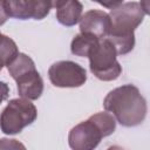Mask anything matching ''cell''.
I'll return each instance as SVG.
<instances>
[{"mask_svg": "<svg viewBox=\"0 0 150 150\" xmlns=\"http://www.w3.org/2000/svg\"><path fill=\"white\" fill-rule=\"evenodd\" d=\"M38 116L35 105L27 98H13L0 115V129L4 134L15 135L32 124Z\"/></svg>", "mask_w": 150, "mask_h": 150, "instance_id": "obj_5", "label": "cell"}, {"mask_svg": "<svg viewBox=\"0 0 150 150\" xmlns=\"http://www.w3.org/2000/svg\"><path fill=\"white\" fill-rule=\"evenodd\" d=\"M144 11L138 2L131 1L121 4L111 9L110 30L107 39L112 43L117 55H124L135 46V29L144 19Z\"/></svg>", "mask_w": 150, "mask_h": 150, "instance_id": "obj_2", "label": "cell"}, {"mask_svg": "<svg viewBox=\"0 0 150 150\" xmlns=\"http://www.w3.org/2000/svg\"><path fill=\"white\" fill-rule=\"evenodd\" d=\"M141 7L143 8L145 14H149V5H148V0H141Z\"/></svg>", "mask_w": 150, "mask_h": 150, "instance_id": "obj_17", "label": "cell"}, {"mask_svg": "<svg viewBox=\"0 0 150 150\" xmlns=\"http://www.w3.org/2000/svg\"><path fill=\"white\" fill-rule=\"evenodd\" d=\"M19 50L16 43L8 36L0 33V70L7 66L16 55Z\"/></svg>", "mask_w": 150, "mask_h": 150, "instance_id": "obj_12", "label": "cell"}, {"mask_svg": "<svg viewBox=\"0 0 150 150\" xmlns=\"http://www.w3.org/2000/svg\"><path fill=\"white\" fill-rule=\"evenodd\" d=\"M59 1H60V0H52V2H53V8H55V6L57 5Z\"/></svg>", "mask_w": 150, "mask_h": 150, "instance_id": "obj_18", "label": "cell"}, {"mask_svg": "<svg viewBox=\"0 0 150 150\" xmlns=\"http://www.w3.org/2000/svg\"><path fill=\"white\" fill-rule=\"evenodd\" d=\"M8 148H13V149H18V148H25L23 144L16 142V139H8V138H1L0 139V149H8Z\"/></svg>", "mask_w": 150, "mask_h": 150, "instance_id": "obj_13", "label": "cell"}, {"mask_svg": "<svg viewBox=\"0 0 150 150\" xmlns=\"http://www.w3.org/2000/svg\"><path fill=\"white\" fill-rule=\"evenodd\" d=\"M116 56L117 53L112 43L107 38L100 39L88 55L90 71L102 81L116 80L122 73V67Z\"/></svg>", "mask_w": 150, "mask_h": 150, "instance_id": "obj_4", "label": "cell"}, {"mask_svg": "<svg viewBox=\"0 0 150 150\" xmlns=\"http://www.w3.org/2000/svg\"><path fill=\"white\" fill-rule=\"evenodd\" d=\"M9 95V87L7 83L0 81V104L8 97Z\"/></svg>", "mask_w": 150, "mask_h": 150, "instance_id": "obj_15", "label": "cell"}, {"mask_svg": "<svg viewBox=\"0 0 150 150\" xmlns=\"http://www.w3.org/2000/svg\"><path fill=\"white\" fill-rule=\"evenodd\" d=\"M50 82L60 88L81 87L87 81V73L83 67L73 61H57L48 69Z\"/></svg>", "mask_w": 150, "mask_h": 150, "instance_id": "obj_6", "label": "cell"}, {"mask_svg": "<svg viewBox=\"0 0 150 150\" xmlns=\"http://www.w3.org/2000/svg\"><path fill=\"white\" fill-rule=\"evenodd\" d=\"M7 19H8V15H7L5 6H4V0H0V26L4 25Z\"/></svg>", "mask_w": 150, "mask_h": 150, "instance_id": "obj_16", "label": "cell"}, {"mask_svg": "<svg viewBox=\"0 0 150 150\" xmlns=\"http://www.w3.org/2000/svg\"><path fill=\"white\" fill-rule=\"evenodd\" d=\"M18 84V93L21 97L27 100H38L43 91V81L36 69L26 71L15 79Z\"/></svg>", "mask_w": 150, "mask_h": 150, "instance_id": "obj_9", "label": "cell"}, {"mask_svg": "<svg viewBox=\"0 0 150 150\" xmlns=\"http://www.w3.org/2000/svg\"><path fill=\"white\" fill-rule=\"evenodd\" d=\"M80 30L81 33L90 34L98 39L107 38L110 30L109 14L98 9L86 12L80 19Z\"/></svg>", "mask_w": 150, "mask_h": 150, "instance_id": "obj_8", "label": "cell"}, {"mask_svg": "<svg viewBox=\"0 0 150 150\" xmlns=\"http://www.w3.org/2000/svg\"><path fill=\"white\" fill-rule=\"evenodd\" d=\"M91 1H95V2H97V4H100L103 7L109 8V9H112L123 2V0H91Z\"/></svg>", "mask_w": 150, "mask_h": 150, "instance_id": "obj_14", "label": "cell"}, {"mask_svg": "<svg viewBox=\"0 0 150 150\" xmlns=\"http://www.w3.org/2000/svg\"><path fill=\"white\" fill-rule=\"evenodd\" d=\"M116 129V120L110 112H97L87 121L75 125L68 136L69 146L74 150L95 149L103 137L111 135Z\"/></svg>", "mask_w": 150, "mask_h": 150, "instance_id": "obj_3", "label": "cell"}, {"mask_svg": "<svg viewBox=\"0 0 150 150\" xmlns=\"http://www.w3.org/2000/svg\"><path fill=\"white\" fill-rule=\"evenodd\" d=\"M6 13L11 18L41 20L53 8L52 0H4Z\"/></svg>", "mask_w": 150, "mask_h": 150, "instance_id": "obj_7", "label": "cell"}, {"mask_svg": "<svg viewBox=\"0 0 150 150\" xmlns=\"http://www.w3.org/2000/svg\"><path fill=\"white\" fill-rule=\"evenodd\" d=\"M103 107L123 127L139 125L148 111L145 98L132 84H124L109 91L103 101Z\"/></svg>", "mask_w": 150, "mask_h": 150, "instance_id": "obj_1", "label": "cell"}, {"mask_svg": "<svg viewBox=\"0 0 150 150\" xmlns=\"http://www.w3.org/2000/svg\"><path fill=\"white\" fill-rule=\"evenodd\" d=\"M55 8L57 21L63 26L70 27L80 21L83 6L79 0H60Z\"/></svg>", "mask_w": 150, "mask_h": 150, "instance_id": "obj_10", "label": "cell"}, {"mask_svg": "<svg viewBox=\"0 0 150 150\" xmlns=\"http://www.w3.org/2000/svg\"><path fill=\"white\" fill-rule=\"evenodd\" d=\"M100 41L98 38L86 34V33H80L74 36L71 45H70V50L74 55L80 56V57H88L89 53L91 49L96 46V43Z\"/></svg>", "mask_w": 150, "mask_h": 150, "instance_id": "obj_11", "label": "cell"}]
</instances>
